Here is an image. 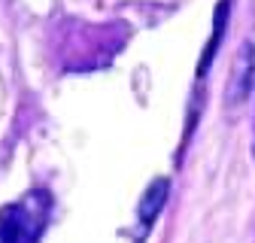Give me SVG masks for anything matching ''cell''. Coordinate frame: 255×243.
<instances>
[{
  "mask_svg": "<svg viewBox=\"0 0 255 243\" xmlns=\"http://www.w3.org/2000/svg\"><path fill=\"white\" fill-rule=\"evenodd\" d=\"M37 192H30L21 204H9L0 210V243H40V234L46 228L49 216V198L40 195V204L34 207Z\"/></svg>",
  "mask_w": 255,
  "mask_h": 243,
  "instance_id": "obj_1",
  "label": "cell"
},
{
  "mask_svg": "<svg viewBox=\"0 0 255 243\" xmlns=\"http://www.w3.org/2000/svg\"><path fill=\"white\" fill-rule=\"evenodd\" d=\"M255 85V46L252 43H243L237 49V58L231 64V73H228V85H225V107L234 110L240 107L249 91Z\"/></svg>",
  "mask_w": 255,
  "mask_h": 243,
  "instance_id": "obj_2",
  "label": "cell"
},
{
  "mask_svg": "<svg viewBox=\"0 0 255 243\" xmlns=\"http://www.w3.org/2000/svg\"><path fill=\"white\" fill-rule=\"evenodd\" d=\"M167 195H170V179H164V176H158L143 192V201H140V225H143V231L152 228V222L158 219V213L164 210Z\"/></svg>",
  "mask_w": 255,
  "mask_h": 243,
  "instance_id": "obj_3",
  "label": "cell"
},
{
  "mask_svg": "<svg viewBox=\"0 0 255 243\" xmlns=\"http://www.w3.org/2000/svg\"><path fill=\"white\" fill-rule=\"evenodd\" d=\"M225 21H228V0H222L219 9H216L213 37H210V43H207V49H204V58H201V76L210 70V61H213V55H216V49H219V43H222V34H225Z\"/></svg>",
  "mask_w": 255,
  "mask_h": 243,
  "instance_id": "obj_4",
  "label": "cell"
}]
</instances>
